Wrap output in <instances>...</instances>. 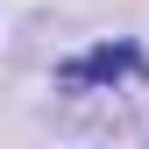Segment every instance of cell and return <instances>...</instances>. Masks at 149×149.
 Listing matches in <instances>:
<instances>
[{
  "instance_id": "1",
  "label": "cell",
  "mask_w": 149,
  "mask_h": 149,
  "mask_svg": "<svg viewBox=\"0 0 149 149\" xmlns=\"http://www.w3.org/2000/svg\"><path fill=\"white\" fill-rule=\"evenodd\" d=\"M128 71H142V57L128 43H114V50H92L85 64H64L57 71V85H92V78H128Z\"/></svg>"
}]
</instances>
